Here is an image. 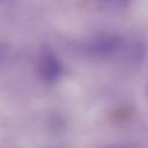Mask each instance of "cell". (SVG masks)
<instances>
[{
  "mask_svg": "<svg viewBox=\"0 0 148 148\" xmlns=\"http://www.w3.org/2000/svg\"><path fill=\"white\" fill-rule=\"evenodd\" d=\"M79 49L88 57L105 59L123 52L126 49V39L120 34L99 32L83 40Z\"/></svg>",
  "mask_w": 148,
  "mask_h": 148,
  "instance_id": "6da1fadb",
  "label": "cell"
},
{
  "mask_svg": "<svg viewBox=\"0 0 148 148\" xmlns=\"http://www.w3.org/2000/svg\"><path fill=\"white\" fill-rule=\"evenodd\" d=\"M37 69L39 76L46 83H54L59 81L65 73L62 61L50 49H44L40 52L38 57Z\"/></svg>",
  "mask_w": 148,
  "mask_h": 148,
  "instance_id": "7a4b0ae2",
  "label": "cell"
},
{
  "mask_svg": "<svg viewBox=\"0 0 148 148\" xmlns=\"http://www.w3.org/2000/svg\"><path fill=\"white\" fill-rule=\"evenodd\" d=\"M101 2H103L104 5L109 6V7H113V8H125L127 7L132 0H99Z\"/></svg>",
  "mask_w": 148,
  "mask_h": 148,
  "instance_id": "3957f363",
  "label": "cell"
},
{
  "mask_svg": "<svg viewBox=\"0 0 148 148\" xmlns=\"http://www.w3.org/2000/svg\"><path fill=\"white\" fill-rule=\"evenodd\" d=\"M2 58H3V50H2V47L0 46V62H1Z\"/></svg>",
  "mask_w": 148,
  "mask_h": 148,
  "instance_id": "277c9868",
  "label": "cell"
},
{
  "mask_svg": "<svg viewBox=\"0 0 148 148\" xmlns=\"http://www.w3.org/2000/svg\"><path fill=\"white\" fill-rule=\"evenodd\" d=\"M109 148H126V147H109Z\"/></svg>",
  "mask_w": 148,
  "mask_h": 148,
  "instance_id": "5b68a950",
  "label": "cell"
},
{
  "mask_svg": "<svg viewBox=\"0 0 148 148\" xmlns=\"http://www.w3.org/2000/svg\"><path fill=\"white\" fill-rule=\"evenodd\" d=\"M147 95H148V88H147Z\"/></svg>",
  "mask_w": 148,
  "mask_h": 148,
  "instance_id": "8992f818",
  "label": "cell"
}]
</instances>
